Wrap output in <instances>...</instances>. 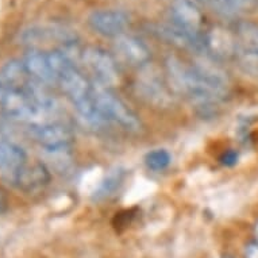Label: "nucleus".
I'll use <instances>...</instances> for the list:
<instances>
[{"label": "nucleus", "mask_w": 258, "mask_h": 258, "mask_svg": "<svg viewBox=\"0 0 258 258\" xmlns=\"http://www.w3.org/2000/svg\"><path fill=\"white\" fill-rule=\"evenodd\" d=\"M92 96L96 110L104 122H112L123 127L127 132L141 130V122L136 112L116 96L110 88L95 84L92 89Z\"/></svg>", "instance_id": "nucleus-1"}, {"label": "nucleus", "mask_w": 258, "mask_h": 258, "mask_svg": "<svg viewBox=\"0 0 258 258\" xmlns=\"http://www.w3.org/2000/svg\"><path fill=\"white\" fill-rule=\"evenodd\" d=\"M80 62L92 75L95 84L110 88L119 83V69L114 57L100 47H87L81 51Z\"/></svg>", "instance_id": "nucleus-2"}, {"label": "nucleus", "mask_w": 258, "mask_h": 258, "mask_svg": "<svg viewBox=\"0 0 258 258\" xmlns=\"http://www.w3.org/2000/svg\"><path fill=\"white\" fill-rule=\"evenodd\" d=\"M88 25L98 34L118 38L126 34L127 27L130 25V18L122 10L100 9L89 14Z\"/></svg>", "instance_id": "nucleus-3"}, {"label": "nucleus", "mask_w": 258, "mask_h": 258, "mask_svg": "<svg viewBox=\"0 0 258 258\" xmlns=\"http://www.w3.org/2000/svg\"><path fill=\"white\" fill-rule=\"evenodd\" d=\"M136 89L141 99L157 108H168L173 106L174 98L170 89L162 79L154 73H144L137 81Z\"/></svg>", "instance_id": "nucleus-4"}, {"label": "nucleus", "mask_w": 258, "mask_h": 258, "mask_svg": "<svg viewBox=\"0 0 258 258\" xmlns=\"http://www.w3.org/2000/svg\"><path fill=\"white\" fill-rule=\"evenodd\" d=\"M33 127L35 140L42 145L45 150L69 149L75 140L72 128L61 122H49Z\"/></svg>", "instance_id": "nucleus-5"}, {"label": "nucleus", "mask_w": 258, "mask_h": 258, "mask_svg": "<svg viewBox=\"0 0 258 258\" xmlns=\"http://www.w3.org/2000/svg\"><path fill=\"white\" fill-rule=\"evenodd\" d=\"M172 25L189 34H202L203 14L190 0H174L170 7Z\"/></svg>", "instance_id": "nucleus-6"}, {"label": "nucleus", "mask_w": 258, "mask_h": 258, "mask_svg": "<svg viewBox=\"0 0 258 258\" xmlns=\"http://www.w3.org/2000/svg\"><path fill=\"white\" fill-rule=\"evenodd\" d=\"M204 38V53L216 59H227L235 57L238 43L233 34L223 27H214L206 34Z\"/></svg>", "instance_id": "nucleus-7"}, {"label": "nucleus", "mask_w": 258, "mask_h": 258, "mask_svg": "<svg viewBox=\"0 0 258 258\" xmlns=\"http://www.w3.org/2000/svg\"><path fill=\"white\" fill-rule=\"evenodd\" d=\"M115 50L123 61L137 68L146 67L152 58L149 47L141 39L133 35L123 34L115 38Z\"/></svg>", "instance_id": "nucleus-8"}, {"label": "nucleus", "mask_w": 258, "mask_h": 258, "mask_svg": "<svg viewBox=\"0 0 258 258\" xmlns=\"http://www.w3.org/2000/svg\"><path fill=\"white\" fill-rule=\"evenodd\" d=\"M50 170L46 164L35 162V164H26L14 178V184L21 190L25 192H35L45 188L50 182Z\"/></svg>", "instance_id": "nucleus-9"}, {"label": "nucleus", "mask_w": 258, "mask_h": 258, "mask_svg": "<svg viewBox=\"0 0 258 258\" xmlns=\"http://www.w3.org/2000/svg\"><path fill=\"white\" fill-rule=\"evenodd\" d=\"M26 160V153L21 146L9 141H0V173L14 181L18 172L27 164Z\"/></svg>", "instance_id": "nucleus-10"}, {"label": "nucleus", "mask_w": 258, "mask_h": 258, "mask_svg": "<svg viewBox=\"0 0 258 258\" xmlns=\"http://www.w3.org/2000/svg\"><path fill=\"white\" fill-rule=\"evenodd\" d=\"M25 68L31 79L42 83V84H51L55 83V76L53 69H51L50 61L47 53L39 50H31L26 54Z\"/></svg>", "instance_id": "nucleus-11"}, {"label": "nucleus", "mask_w": 258, "mask_h": 258, "mask_svg": "<svg viewBox=\"0 0 258 258\" xmlns=\"http://www.w3.org/2000/svg\"><path fill=\"white\" fill-rule=\"evenodd\" d=\"M31 77L25 68L23 61L11 59L0 69V83L5 89H23L29 84Z\"/></svg>", "instance_id": "nucleus-12"}, {"label": "nucleus", "mask_w": 258, "mask_h": 258, "mask_svg": "<svg viewBox=\"0 0 258 258\" xmlns=\"http://www.w3.org/2000/svg\"><path fill=\"white\" fill-rule=\"evenodd\" d=\"M126 169L122 166H116L114 169H111L108 173L104 176L102 182L93 194L95 200H104L108 199L110 196L115 195V192L119 190V188L123 185V181L126 178Z\"/></svg>", "instance_id": "nucleus-13"}, {"label": "nucleus", "mask_w": 258, "mask_h": 258, "mask_svg": "<svg viewBox=\"0 0 258 258\" xmlns=\"http://www.w3.org/2000/svg\"><path fill=\"white\" fill-rule=\"evenodd\" d=\"M235 58L245 73H249L251 76H258V51L253 50L247 46H239L238 45Z\"/></svg>", "instance_id": "nucleus-14"}, {"label": "nucleus", "mask_w": 258, "mask_h": 258, "mask_svg": "<svg viewBox=\"0 0 258 258\" xmlns=\"http://www.w3.org/2000/svg\"><path fill=\"white\" fill-rule=\"evenodd\" d=\"M145 165L148 166L150 170L154 172H161L165 170L172 162V156L166 149H153L144 158Z\"/></svg>", "instance_id": "nucleus-15"}, {"label": "nucleus", "mask_w": 258, "mask_h": 258, "mask_svg": "<svg viewBox=\"0 0 258 258\" xmlns=\"http://www.w3.org/2000/svg\"><path fill=\"white\" fill-rule=\"evenodd\" d=\"M239 34H241L245 46L258 51V27L251 23H242L239 26Z\"/></svg>", "instance_id": "nucleus-16"}, {"label": "nucleus", "mask_w": 258, "mask_h": 258, "mask_svg": "<svg viewBox=\"0 0 258 258\" xmlns=\"http://www.w3.org/2000/svg\"><path fill=\"white\" fill-rule=\"evenodd\" d=\"M200 3L208 6L210 9L214 10L216 14H219L224 18H231L235 15V11H234L230 5L226 2V0H199Z\"/></svg>", "instance_id": "nucleus-17"}, {"label": "nucleus", "mask_w": 258, "mask_h": 258, "mask_svg": "<svg viewBox=\"0 0 258 258\" xmlns=\"http://www.w3.org/2000/svg\"><path fill=\"white\" fill-rule=\"evenodd\" d=\"M230 5V7L235 11V13H239V11H243V10L253 9L254 5H255V0H226Z\"/></svg>", "instance_id": "nucleus-18"}, {"label": "nucleus", "mask_w": 258, "mask_h": 258, "mask_svg": "<svg viewBox=\"0 0 258 258\" xmlns=\"http://www.w3.org/2000/svg\"><path fill=\"white\" fill-rule=\"evenodd\" d=\"M238 157H239L238 156V153L235 152V150H233V149H230V150H227V152H224L223 154H222V157H220V162L226 166H233L238 162Z\"/></svg>", "instance_id": "nucleus-19"}, {"label": "nucleus", "mask_w": 258, "mask_h": 258, "mask_svg": "<svg viewBox=\"0 0 258 258\" xmlns=\"http://www.w3.org/2000/svg\"><path fill=\"white\" fill-rule=\"evenodd\" d=\"M7 208H9V199H7L5 192L0 190V215L7 211Z\"/></svg>", "instance_id": "nucleus-20"}, {"label": "nucleus", "mask_w": 258, "mask_h": 258, "mask_svg": "<svg viewBox=\"0 0 258 258\" xmlns=\"http://www.w3.org/2000/svg\"><path fill=\"white\" fill-rule=\"evenodd\" d=\"M249 258H258V247L251 246L249 249Z\"/></svg>", "instance_id": "nucleus-21"}, {"label": "nucleus", "mask_w": 258, "mask_h": 258, "mask_svg": "<svg viewBox=\"0 0 258 258\" xmlns=\"http://www.w3.org/2000/svg\"><path fill=\"white\" fill-rule=\"evenodd\" d=\"M5 87L2 85V83H0V99H2V96H3V93H5Z\"/></svg>", "instance_id": "nucleus-22"}, {"label": "nucleus", "mask_w": 258, "mask_h": 258, "mask_svg": "<svg viewBox=\"0 0 258 258\" xmlns=\"http://www.w3.org/2000/svg\"><path fill=\"white\" fill-rule=\"evenodd\" d=\"M257 234H258V227H257Z\"/></svg>", "instance_id": "nucleus-23"}]
</instances>
